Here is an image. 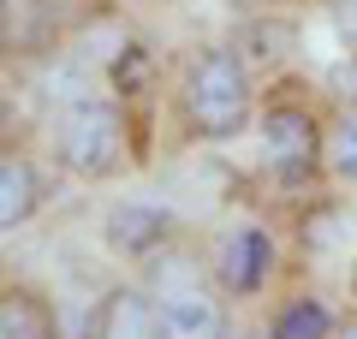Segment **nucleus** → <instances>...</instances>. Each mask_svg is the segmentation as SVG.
<instances>
[{"instance_id": "f257e3e1", "label": "nucleus", "mask_w": 357, "mask_h": 339, "mask_svg": "<svg viewBox=\"0 0 357 339\" xmlns=\"http://www.w3.org/2000/svg\"><path fill=\"white\" fill-rule=\"evenodd\" d=\"M178 113L191 137L203 143H232L250 126V77H244L232 48H197L178 77Z\"/></svg>"}, {"instance_id": "f03ea898", "label": "nucleus", "mask_w": 357, "mask_h": 339, "mask_svg": "<svg viewBox=\"0 0 357 339\" xmlns=\"http://www.w3.org/2000/svg\"><path fill=\"white\" fill-rule=\"evenodd\" d=\"M54 143H60V161L77 179H114L126 167V119L107 96H72L60 107Z\"/></svg>"}, {"instance_id": "7ed1b4c3", "label": "nucleus", "mask_w": 357, "mask_h": 339, "mask_svg": "<svg viewBox=\"0 0 357 339\" xmlns=\"http://www.w3.org/2000/svg\"><path fill=\"white\" fill-rule=\"evenodd\" d=\"M321 137L328 131L316 126V113L292 107V101H274L262 113V161H268V173L280 179V185L310 179L321 167Z\"/></svg>"}, {"instance_id": "20e7f679", "label": "nucleus", "mask_w": 357, "mask_h": 339, "mask_svg": "<svg viewBox=\"0 0 357 339\" xmlns=\"http://www.w3.org/2000/svg\"><path fill=\"white\" fill-rule=\"evenodd\" d=\"M155 310H161V327L167 339H220V298L197 268L178 262L173 274L155 280Z\"/></svg>"}, {"instance_id": "39448f33", "label": "nucleus", "mask_w": 357, "mask_h": 339, "mask_svg": "<svg viewBox=\"0 0 357 339\" xmlns=\"http://www.w3.org/2000/svg\"><path fill=\"white\" fill-rule=\"evenodd\" d=\"M268 274H274V239H268L262 226H238V232L220 244V256H215V280H220V292H232V298H250V292H262Z\"/></svg>"}, {"instance_id": "423d86ee", "label": "nucleus", "mask_w": 357, "mask_h": 339, "mask_svg": "<svg viewBox=\"0 0 357 339\" xmlns=\"http://www.w3.org/2000/svg\"><path fill=\"white\" fill-rule=\"evenodd\" d=\"M173 239V214L155 209V202H119L114 214H107V244L126 256H149L161 250V244Z\"/></svg>"}, {"instance_id": "0eeeda50", "label": "nucleus", "mask_w": 357, "mask_h": 339, "mask_svg": "<svg viewBox=\"0 0 357 339\" xmlns=\"http://www.w3.org/2000/svg\"><path fill=\"white\" fill-rule=\"evenodd\" d=\"M96 339H167L155 298H143L137 286H119V292H107L102 315H96Z\"/></svg>"}, {"instance_id": "6e6552de", "label": "nucleus", "mask_w": 357, "mask_h": 339, "mask_svg": "<svg viewBox=\"0 0 357 339\" xmlns=\"http://www.w3.org/2000/svg\"><path fill=\"white\" fill-rule=\"evenodd\" d=\"M42 209V173L30 155H0V232L24 226Z\"/></svg>"}, {"instance_id": "1a4fd4ad", "label": "nucleus", "mask_w": 357, "mask_h": 339, "mask_svg": "<svg viewBox=\"0 0 357 339\" xmlns=\"http://www.w3.org/2000/svg\"><path fill=\"white\" fill-rule=\"evenodd\" d=\"M268 339H333V310L321 298H292L274 310Z\"/></svg>"}, {"instance_id": "9d476101", "label": "nucleus", "mask_w": 357, "mask_h": 339, "mask_svg": "<svg viewBox=\"0 0 357 339\" xmlns=\"http://www.w3.org/2000/svg\"><path fill=\"white\" fill-rule=\"evenodd\" d=\"M0 339H54L48 303L30 298V292H6L0 298Z\"/></svg>"}, {"instance_id": "9b49d317", "label": "nucleus", "mask_w": 357, "mask_h": 339, "mask_svg": "<svg viewBox=\"0 0 357 339\" xmlns=\"http://www.w3.org/2000/svg\"><path fill=\"white\" fill-rule=\"evenodd\" d=\"M321 167H328L340 185H357V113H340L321 137Z\"/></svg>"}, {"instance_id": "f8f14e48", "label": "nucleus", "mask_w": 357, "mask_h": 339, "mask_svg": "<svg viewBox=\"0 0 357 339\" xmlns=\"http://www.w3.org/2000/svg\"><path fill=\"white\" fill-rule=\"evenodd\" d=\"M340 339H357V315H351V322H345V327H340Z\"/></svg>"}, {"instance_id": "ddd939ff", "label": "nucleus", "mask_w": 357, "mask_h": 339, "mask_svg": "<svg viewBox=\"0 0 357 339\" xmlns=\"http://www.w3.org/2000/svg\"><path fill=\"white\" fill-rule=\"evenodd\" d=\"M351 286H357V274H351Z\"/></svg>"}]
</instances>
